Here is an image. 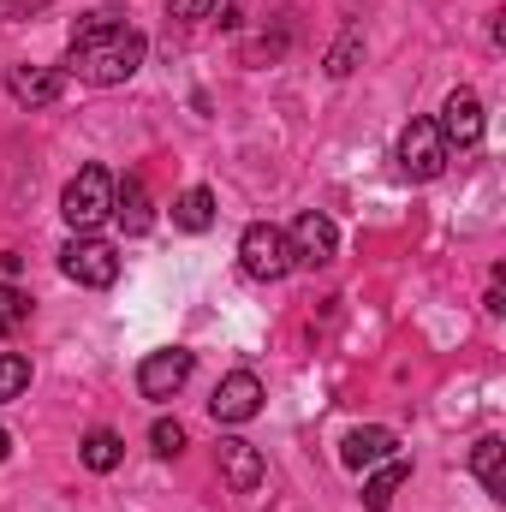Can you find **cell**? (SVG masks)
<instances>
[{
	"label": "cell",
	"instance_id": "6da1fadb",
	"mask_svg": "<svg viewBox=\"0 0 506 512\" xmlns=\"http://www.w3.org/2000/svg\"><path fill=\"white\" fill-rule=\"evenodd\" d=\"M143 54H149V36L137 24H126V12L96 6V12L78 18V30L66 42V72L84 78V84H96V90H114V84L137 78Z\"/></svg>",
	"mask_w": 506,
	"mask_h": 512
},
{
	"label": "cell",
	"instance_id": "7a4b0ae2",
	"mask_svg": "<svg viewBox=\"0 0 506 512\" xmlns=\"http://www.w3.org/2000/svg\"><path fill=\"white\" fill-rule=\"evenodd\" d=\"M60 215L72 233H96L114 215V173L108 167H78L60 191Z\"/></svg>",
	"mask_w": 506,
	"mask_h": 512
},
{
	"label": "cell",
	"instance_id": "3957f363",
	"mask_svg": "<svg viewBox=\"0 0 506 512\" xmlns=\"http://www.w3.org/2000/svg\"><path fill=\"white\" fill-rule=\"evenodd\" d=\"M239 262H245L251 280H286V274L298 268V251H292L286 227H274V221H251L245 239H239Z\"/></svg>",
	"mask_w": 506,
	"mask_h": 512
},
{
	"label": "cell",
	"instance_id": "277c9868",
	"mask_svg": "<svg viewBox=\"0 0 506 512\" xmlns=\"http://www.w3.org/2000/svg\"><path fill=\"white\" fill-rule=\"evenodd\" d=\"M60 274L78 280V286H90V292H108L120 280V251L108 239H96V233H72L66 251H60Z\"/></svg>",
	"mask_w": 506,
	"mask_h": 512
},
{
	"label": "cell",
	"instance_id": "5b68a950",
	"mask_svg": "<svg viewBox=\"0 0 506 512\" xmlns=\"http://www.w3.org/2000/svg\"><path fill=\"white\" fill-rule=\"evenodd\" d=\"M393 161H399V173H405L411 185H429V179H441V173H447V143H441L435 120H411V126L399 131V143H393Z\"/></svg>",
	"mask_w": 506,
	"mask_h": 512
},
{
	"label": "cell",
	"instance_id": "8992f818",
	"mask_svg": "<svg viewBox=\"0 0 506 512\" xmlns=\"http://www.w3.org/2000/svg\"><path fill=\"white\" fill-rule=\"evenodd\" d=\"M483 102H477V90H453L447 102H441V120H435V131H441V143H447V155L453 149H477L483 143Z\"/></svg>",
	"mask_w": 506,
	"mask_h": 512
},
{
	"label": "cell",
	"instance_id": "52a82bcc",
	"mask_svg": "<svg viewBox=\"0 0 506 512\" xmlns=\"http://www.w3.org/2000/svg\"><path fill=\"white\" fill-rule=\"evenodd\" d=\"M185 382H191V352L185 346H161L137 364V393L143 399H173Z\"/></svg>",
	"mask_w": 506,
	"mask_h": 512
},
{
	"label": "cell",
	"instance_id": "ba28073f",
	"mask_svg": "<svg viewBox=\"0 0 506 512\" xmlns=\"http://www.w3.org/2000/svg\"><path fill=\"white\" fill-rule=\"evenodd\" d=\"M209 411H215V423H251L256 411H262V382H256L251 370L221 376L215 399H209Z\"/></svg>",
	"mask_w": 506,
	"mask_h": 512
},
{
	"label": "cell",
	"instance_id": "9c48e42d",
	"mask_svg": "<svg viewBox=\"0 0 506 512\" xmlns=\"http://www.w3.org/2000/svg\"><path fill=\"white\" fill-rule=\"evenodd\" d=\"M286 239H292L298 262H310V268L340 256V233H334V221H328V215H316V209H304V215L292 221V233H286Z\"/></svg>",
	"mask_w": 506,
	"mask_h": 512
},
{
	"label": "cell",
	"instance_id": "30bf717a",
	"mask_svg": "<svg viewBox=\"0 0 506 512\" xmlns=\"http://www.w3.org/2000/svg\"><path fill=\"white\" fill-rule=\"evenodd\" d=\"M393 453H399V435H393V429H381V423L346 429V441H340V465H346V471H370V465L393 459Z\"/></svg>",
	"mask_w": 506,
	"mask_h": 512
},
{
	"label": "cell",
	"instance_id": "8fae6325",
	"mask_svg": "<svg viewBox=\"0 0 506 512\" xmlns=\"http://www.w3.org/2000/svg\"><path fill=\"white\" fill-rule=\"evenodd\" d=\"M215 465H221V477H227L233 495H256V489H262V453H256L251 441L227 435V441L215 447Z\"/></svg>",
	"mask_w": 506,
	"mask_h": 512
},
{
	"label": "cell",
	"instance_id": "7c38bea8",
	"mask_svg": "<svg viewBox=\"0 0 506 512\" xmlns=\"http://www.w3.org/2000/svg\"><path fill=\"white\" fill-rule=\"evenodd\" d=\"M6 90H12V102H24V108H48V102L66 96V72H54V66H12V72H6Z\"/></svg>",
	"mask_w": 506,
	"mask_h": 512
},
{
	"label": "cell",
	"instance_id": "4fadbf2b",
	"mask_svg": "<svg viewBox=\"0 0 506 512\" xmlns=\"http://www.w3.org/2000/svg\"><path fill=\"white\" fill-rule=\"evenodd\" d=\"M114 215H120V227H126L131 239H137V233H149L155 209H149V191H143V179H137V173L114 179Z\"/></svg>",
	"mask_w": 506,
	"mask_h": 512
},
{
	"label": "cell",
	"instance_id": "5bb4252c",
	"mask_svg": "<svg viewBox=\"0 0 506 512\" xmlns=\"http://www.w3.org/2000/svg\"><path fill=\"white\" fill-rule=\"evenodd\" d=\"M471 471H477V483L501 501L506 495V441L501 435H483V441L471 447Z\"/></svg>",
	"mask_w": 506,
	"mask_h": 512
},
{
	"label": "cell",
	"instance_id": "9a60e30c",
	"mask_svg": "<svg viewBox=\"0 0 506 512\" xmlns=\"http://www.w3.org/2000/svg\"><path fill=\"white\" fill-rule=\"evenodd\" d=\"M173 227H179V233H209V227H215V191H209V185L179 191V203H173Z\"/></svg>",
	"mask_w": 506,
	"mask_h": 512
},
{
	"label": "cell",
	"instance_id": "2e32d148",
	"mask_svg": "<svg viewBox=\"0 0 506 512\" xmlns=\"http://www.w3.org/2000/svg\"><path fill=\"white\" fill-rule=\"evenodd\" d=\"M405 477H411V465H405L399 453H393V459H381V471L364 483V512H387V507H393V495L405 489Z\"/></svg>",
	"mask_w": 506,
	"mask_h": 512
},
{
	"label": "cell",
	"instance_id": "e0dca14e",
	"mask_svg": "<svg viewBox=\"0 0 506 512\" xmlns=\"http://www.w3.org/2000/svg\"><path fill=\"white\" fill-rule=\"evenodd\" d=\"M78 459H84L90 471H114V465L126 459V441H120L114 429H90V435H84V447H78Z\"/></svg>",
	"mask_w": 506,
	"mask_h": 512
},
{
	"label": "cell",
	"instance_id": "ac0fdd59",
	"mask_svg": "<svg viewBox=\"0 0 506 512\" xmlns=\"http://www.w3.org/2000/svg\"><path fill=\"white\" fill-rule=\"evenodd\" d=\"M358 60H364V24H346V30H340V42L328 48V78H352V72H358Z\"/></svg>",
	"mask_w": 506,
	"mask_h": 512
},
{
	"label": "cell",
	"instance_id": "d6986e66",
	"mask_svg": "<svg viewBox=\"0 0 506 512\" xmlns=\"http://www.w3.org/2000/svg\"><path fill=\"white\" fill-rule=\"evenodd\" d=\"M24 387H30V358L24 352H0V405L18 399Z\"/></svg>",
	"mask_w": 506,
	"mask_h": 512
},
{
	"label": "cell",
	"instance_id": "ffe728a7",
	"mask_svg": "<svg viewBox=\"0 0 506 512\" xmlns=\"http://www.w3.org/2000/svg\"><path fill=\"white\" fill-rule=\"evenodd\" d=\"M24 322H30V298H24L18 286H6V280H0V340H6V334H18Z\"/></svg>",
	"mask_w": 506,
	"mask_h": 512
},
{
	"label": "cell",
	"instance_id": "44dd1931",
	"mask_svg": "<svg viewBox=\"0 0 506 512\" xmlns=\"http://www.w3.org/2000/svg\"><path fill=\"white\" fill-rule=\"evenodd\" d=\"M149 447H155L161 459H173V453L185 447V429H179L173 417H155V429H149Z\"/></svg>",
	"mask_w": 506,
	"mask_h": 512
},
{
	"label": "cell",
	"instance_id": "7402d4cb",
	"mask_svg": "<svg viewBox=\"0 0 506 512\" xmlns=\"http://www.w3.org/2000/svg\"><path fill=\"white\" fill-rule=\"evenodd\" d=\"M215 12H221L215 0H167V18L173 24H209Z\"/></svg>",
	"mask_w": 506,
	"mask_h": 512
},
{
	"label": "cell",
	"instance_id": "603a6c76",
	"mask_svg": "<svg viewBox=\"0 0 506 512\" xmlns=\"http://www.w3.org/2000/svg\"><path fill=\"white\" fill-rule=\"evenodd\" d=\"M48 0H12V18H30V12H42Z\"/></svg>",
	"mask_w": 506,
	"mask_h": 512
},
{
	"label": "cell",
	"instance_id": "cb8c5ba5",
	"mask_svg": "<svg viewBox=\"0 0 506 512\" xmlns=\"http://www.w3.org/2000/svg\"><path fill=\"white\" fill-rule=\"evenodd\" d=\"M6 453H12V435H6V429H0V465H6Z\"/></svg>",
	"mask_w": 506,
	"mask_h": 512
}]
</instances>
